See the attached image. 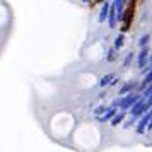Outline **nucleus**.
<instances>
[{
  "mask_svg": "<svg viewBox=\"0 0 152 152\" xmlns=\"http://www.w3.org/2000/svg\"><path fill=\"white\" fill-rule=\"evenodd\" d=\"M99 2H103V0H89V3H91V5H92V7H94V5H97V3H99Z\"/></svg>",
  "mask_w": 152,
  "mask_h": 152,
  "instance_id": "nucleus-1",
  "label": "nucleus"
},
{
  "mask_svg": "<svg viewBox=\"0 0 152 152\" xmlns=\"http://www.w3.org/2000/svg\"><path fill=\"white\" fill-rule=\"evenodd\" d=\"M135 2H137V0H135Z\"/></svg>",
  "mask_w": 152,
  "mask_h": 152,
  "instance_id": "nucleus-2",
  "label": "nucleus"
}]
</instances>
